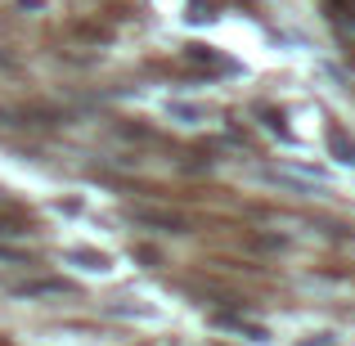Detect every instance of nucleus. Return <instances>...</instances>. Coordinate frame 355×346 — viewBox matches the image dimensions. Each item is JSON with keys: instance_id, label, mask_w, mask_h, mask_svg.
Listing matches in <instances>:
<instances>
[{"instance_id": "2", "label": "nucleus", "mask_w": 355, "mask_h": 346, "mask_svg": "<svg viewBox=\"0 0 355 346\" xmlns=\"http://www.w3.org/2000/svg\"><path fill=\"white\" fill-rule=\"evenodd\" d=\"M302 346H338V338H306Z\"/></svg>"}, {"instance_id": "1", "label": "nucleus", "mask_w": 355, "mask_h": 346, "mask_svg": "<svg viewBox=\"0 0 355 346\" xmlns=\"http://www.w3.org/2000/svg\"><path fill=\"white\" fill-rule=\"evenodd\" d=\"M333 148L342 153V162H355V144H347V139H342L338 130H333Z\"/></svg>"}]
</instances>
